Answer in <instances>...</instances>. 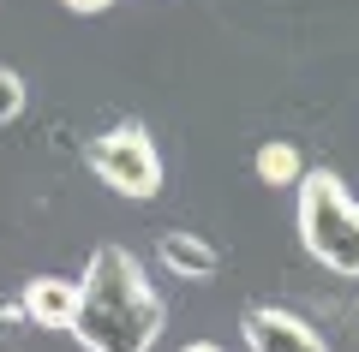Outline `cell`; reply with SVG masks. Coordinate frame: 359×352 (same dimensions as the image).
I'll return each instance as SVG.
<instances>
[{"instance_id":"7a4b0ae2","label":"cell","mask_w":359,"mask_h":352,"mask_svg":"<svg viewBox=\"0 0 359 352\" xmlns=\"http://www.w3.org/2000/svg\"><path fill=\"white\" fill-rule=\"evenodd\" d=\"M299 245L323 269L359 281V197H347L341 174L306 167L299 179Z\"/></svg>"},{"instance_id":"ba28073f","label":"cell","mask_w":359,"mask_h":352,"mask_svg":"<svg viewBox=\"0 0 359 352\" xmlns=\"http://www.w3.org/2000/svg\"><path fill=\"white\" fill-rule=\"evenodd\" d=\"M18 113H25V78L13 66H0V126H13Z\"/></svg>"},{"instance_id":"9c48e42d","label":"cell","mask_w":359,"mask_h":352,"mask_svg":"<svg viewBox=\"0 0 359 352\" xmlns=\"http://www.w3.org/2000/svg\"><path fill=\"white\" fill-rule=\"evenodd\" d=\"M60 6H72V13H102V6H114V0H60Z\"/></svg>"},{"instance_id":"3957f363","label":"cell","mask_w":359,"mask_h":352,"mask_svg":"<svg viewBox=\"0 0 359 352\" xmlns=\"http://www.w3.org/2000/svg\"><path fill=\"white\" fill-rule=\"evenodd\" d=\"M84 162L108 191H120V197H132V203H144V197L162 191V155H156L150 126H138V120H120L102 138H90Z\"/></svg>"},{"instance_id":"277c9868","label":"cell","mask_w":359,"mask_h":352,"mask_svg":"<svg viewBox=\"0 0 359 352\" xmlns=\"http://www.w3.org/2000/svg\"><path fill=\"white\" fill-rule=\"evenodd\" d=\"M240 335H245V352H330V340L299 311H282V304H252L240 316Z\"/></svg>"},{"instance_id":"5b68a950","label":"cell","mask_w":359,"mask_h":352,"mask_svg":"<svg viewBox=\"0 0 359 352\" xmlns=\"http://www.w3.org/2000/svg\"><path fill=\"white\" fill-rule=\"evenodd\" d=\"M18 304H25V316L36 328H72V316H78V281L36 275L25 293H18Z\"/></svg>"},{"instance_id":"8992f818","label":"cell","mask_w":359,"mask_h":352,"mask_svg":"<svg viewBox=\"0 0 359 352\" xmlns=\"http://www.w3.org/2000/svg\"><path fill=\"white\" fill-rule=\"evenodd\" d=\"M156 257H162V269H174L180 281H210L222 269L216 245L198 239V233H180V227H168L162 239H156Z\"/></svg>"},{"instance_id":"52a82bcc","label":"cell","mask_w":359,"mask_h":352,"mask_svg":"<svg viewBox=\"0 0 359 352\" xmlns=\"http://www.w3.org/2000/svg\"><path fill=\"white\" fill-rule=\"evenodd\" d=\"M252 174L264 179V185H299L306 179V162H299V143H257V155H252Z\"/></svg>"},{"instance_id":"6da1fadb","label":"cell","mask_w":359,"mask_h":352,"mask_svg":"<svg viewBox=\"0 0 359 352\" xmlns=\"http://www.w3.org/2000/svg\"><path fill=\"white\" fill-rule=\"evenodd\" d=\"M168 323V304L144 281V263L126 245H96L78 275V316L66 335L84 352H150Z\"/></svg>"},{"instance_id":"30bf717a","label":"cell","mask_w":359,"mask_h":352,"mask_svg":"<svg viewBox=\"0 0 359 352\" xmlns=\"http://www.w3.org/2000/svg\"><path fill=\"white\" fill-rule=\"evenodd\" d=\"M180 352H222L216 340H192V346H180Z\"/></svg>"}]
</instances>
